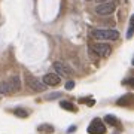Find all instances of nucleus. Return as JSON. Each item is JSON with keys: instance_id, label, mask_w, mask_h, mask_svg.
Here are the masks:
<instances>
[{"instance_id": "1", "label": "nucleus", "mask_w": 134, "mask_h": 134, "mask_svg": "<svg viewBox=\"0 0 134 134\" xmlns=\"http://www.w3.org/2000/svg\"><path fill=\"white\" fill-rule=\"evenodd\" d=\"M91 36L97 40H116L119 37V33L116 30H104V29H96L91 31Z\"/></svg>"}, {"instance_id": "2", "label": "nucleus", "mask_w": 134, "mask_h": 134, "mask_svg": "<svg viewBox=\"0 0 134 134\" xmlns=\"http://www.w3.org/2000/svg\"><path fill=\"white\" fill-rule=\"evenodd\" d=\"M25 82H27V86H29V88H31V90H33V91H36V92H42V91H45V90H46V86L43 85V83L39 81L37 77L31 76V75H25Z\"/></svg>"}, {"instance_id": "3", "label": "nucleus", "mask_w": 134, "mask_h": 134, "mask_svg": "<svg viewBox=\"0 0 134 134\" xmlns=\"http://www.w3.org/2000/svg\"><path fill=\"white\" fill-rule=\"evenodd\" d=\"M92 52L98 57H109L110 55V46L107 43H94L91 46Z\"/></svg>"}, {"instance_id": "4", "label": "nucleus", "mask_w": 134, "mask_h": 134, "mask_svg": "<svg viewBox=\"0 0 134 134\" xmlns=\"http://www.w3.org/2000/svg\"><path fill=\"white\" fill-rule=\"evenodd\" d=\"M88 133L90 134H104L106 127L98 118H96V119H92V122L90 124V127H88Z\"/></svg>"}, {"instance_id": "5", "label": "nucleus", "mask_w": 134, "mask_h": 134, "mask_svg": "<svg viewBox=\"0 0 134 134\" xmlns=\"http://www.w3.org/2000/svg\"><path fill=\"white\" fill-rule=\"evenodd\" d=\"M40 82H42L45 86H57V85H60L61 79H60V76L55 75V73H46V75L42 77Z\"/></svg>"}, {"instance_id": "6", "label": "nucleus", "mask_w": 134, "mask_h": 134, "mask_svg": "<svg viewBox=\"0 0 134 134\" xmlns=\"http://www.w3.org/2000/svg\"><path fill=\"white\" fill-rule=\"evenodd\" d=\"M96 12L98 15H110L115 12V3L112 2H106V3H101V5H97Z\"/></svg>"}, {"instance_id": "7", "label": "nucleus", "mask_w": 134, "mask_h": 134, "mask_svg": "<svg viewBox=\"0 0 134 134\" xmlns=\"http://www.w3.org/2000/svg\"><path fill=\"white\" fill-rule=\"evenodd\" d=\"M52 67H54V70H55L58 75H61V76H70V75H72V69L67 66L66 63L55 61Z\"/></svg>"}, {"instance_id": "8", "label": "nucleus", "mask_w": 134, "mask_h": 134, "mask_svg": "<svg viewBox=\"0 0 134 134\" xmlns=\"http://www.w3.org/2000/svg\"><path fill=\"white\" fill-rule=\"evenodd\" d=\"M9 88H10V92L12 91H19V88H21V83H19V76L18 75H14V76H10L9 79Z\"/></svg>"}, {"instance_id": "9", "label": "nucleus", "mask_w": 134, "mask_h": 134, "mask_svg": "<svg viewBox=\"0 0 134 134\" xmlns=\"http://www.w3.org/2000/svg\"><path fill=\"white\" fill-rule=\"evenodd\" d=\"M37 131L40 134H51V133H54V127L49 124H42L37 127Z\"/></svg>"}, {"instance_id": "10", "label": "nucleus", "mask_w": 134, "mask_h": 134, "mask_svg": "<svg viewBox=\"0 0 134 134\" xmlns=\"http://www.w3.org/2000/svg\"><path fill=\"white\" fill-rule=\"evenodd\" d=\"M60 106H61L63 109L69 110V112H76V106L73 104V103H70V101H66V100H61L60 101Z\"/></svg>"}, {"instance_id": "11", "label": "nucleus", "mask_w": 134, "mask_h": 134, "mask_svg": "<svg viewBox=\"0 0 134 134\" xmlns=\"http://www.w3.org/2000/svg\"><path fill=\"white\" fill-rule=\"evenodd\" d=\"M104 122L109 124V125H112V127H118V125H119V121L116 119L113 115H106L104 116Z\"/></svg>"}, {"instance_id": "12", "label": "nucleus", "mask_w": 134, "mask_h": 134, "mask_svg": "<svg viewBox=\"0 0 134 134\" xmlns=\"http://www.w3.org/2000/svg\"><path fill=\"white\" fill-rule=\"evenodd\" d=\"M15 116H18V118H27L29 116V110L27 109H23V107H16L14 110Z\"/></svg>"}, {"instance_id": "13", "label": "nucleus", "mask_w": 134, "mask_h": 134, "mask_svg": "<svg viewBox=\"0 0 134 134\" xmlns=\"http://www.w3.org/2000/svg\"><path fill=\"white\" fill-rule=\"evenodd\" d=\"M131 100H133V96L131 94H127L125 97H122V98H119L118 100V104H122V106H128V104H131Z\"/></svg>"}, {"instance_id": "14", "label": "nucleus", "mask_w": 134, "mask_h": 134, "mask_svg": "<svg viewBox=\"0 0 134 134\" xmlns=\"http://www.w3.org/2000/svg\"><path fill=\"white\" fill-rule=\"evenodd\" d=\"M10 88L8 82H0V94H9Z\"/></svg>"}, {"instance_id": "15", "label": "nucleus", "mask_w": 134, "mask_h": 134, "mask_svg": "<svg viewBox=\"0 0 134 134\" xmlns=\"http://www.w3.org/2000/svg\"><path fill=\"white\" fill-rule=\"evenodd\" d=\"M63 94L61 92H52V94H48L46 96V100H55V98H60Z\"/></svg>"}, {"instance_id": "16", "label": "nucleus", "mask_w": 134, "mask_h": 134, "mask_svg": "<svg viewBox=\"0 0 134 134\" xmlns=\"http://www.w3.org/2000/svg\"><path fill=\"white\" fill-rule=\"evenodd\" d=\"M75 88V81H67L66 82V90H73Z\"/></svg>"}, {"instance_id": "17", "label": "nucleus", "mask_w": 134, "mask_h": 134, "mask_svg": "<svg viewBox=\"0 0 134 134\" xmlns=\"http://www.w3.org/2000/svg\"><path fill=\"white\" fill-rule=\"evenodd\" d=\"M131 36H133V27H130V30H128V34H127V37H131Z\"/></svg>"}, {"instance_id": "18", "label": "nucleus", "mask_w": 134, "mask_h": 134, "mask_svg": "<svg viewBox=\"0 0 134 134\" xmlns=\"http://www.w3.org/2000/svg\"><path fill=\"white\" fill-rule=\"evenodd\" d=\"M81 103H86V98H81ZM90 104H94V100H91V101H90Z\"/></svg>"}, {"instance_id": "19", "label": "nucleus", "mask_w": 134, "mask_h": 134, "mask_svg": "<svg viewBox=\"0 0 134 134\" xmlns=\"http://www.w3.org/2000/svg\"><path fill=\"white\" fill-rule=\"evenodd\" d=\"M73 131H76V125H75V127H70V128H69V133H73Z\"/></svg>"}, {"instance_id": "20", "label": "nucleus", "mask_w": 134, "mask_h": 134, "mask_svg": "<svg viewBox=\"0 0 134 134\" xmlns=\"http://www.w3.org/2000/svg\"><path fill=\"white\" fill-rule=\"evenodd\" d=\"M97 2H98V3L101 5V3H106V2H109V0H97Z\"/></svg>"}, {"instance_id": "21", "label": "nucleus", "mask_w": 134, "mask_h": 134, "mask_svg": "<svg viewBox=\"0 0 134 134\" xmlns=\"http://www.w3.org/2000/svg\"><path fill=\"white\" fill-rule=\"evenodd\" d=\"M86 2H91V0H86Z\"/></svg>"}]
</instances>
